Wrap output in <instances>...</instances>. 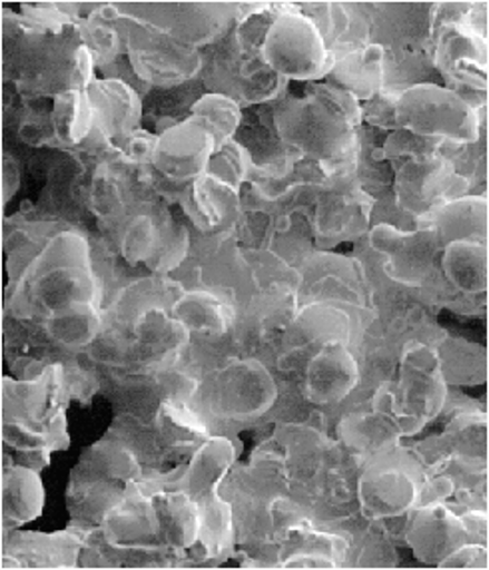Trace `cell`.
Here are the masks:
<instances>
[{"instance_id":"1","label":"cell","mask_w":489,"mask_h":570,"mask_svg":"<svg viewBox=\"0 0 489 570\" xmlns=\"http://www.w3.org/2000/svg\"><path fill=\"white\" fill-rule=\"evenodd\" d=\"M278 381L258 357H238L202 377L193 407L208 425H248L268 417Z\"/></svg>"},{"instance_id":"2","label":"cell","mask_w":489,"mask_h":570,"mask_svg":"<svg viewBox=\"0 0 489 570\" xmlns=\"http://www.w3.org/2000/svg\"><path fill=\"white\" fill-rule=\"evenodd\" d=\"M395 126L423 138L473 144L488 130V106L473 110L446 86L420 82L398 98Z\"/></svg>"},{"instance_id":"3","label":"cell","mask_w":489,"mask_h":570,"mask_svg":"<svg viewBox=\"0 0 489 570\" xmlns=\"http://www.w3.org/2000/svg\"><path fill=\"white\" fill-rule=\"evenodd\" d=\"M423 479L422 465L402 445L368 459L355 485L360 514L368 521H384L410 513L418 507Z\"/></svg>"},{"instance_id":"4","label":"cell","mask_w":489,"mask_h":570,"mask_svg":"<svg viewBox=\"0 0 489 570\" xmlns=\"http://www.w3.org/2000/svg\"><path fill=\"white\" fill-rule=\"evenodd\" d=\"M264 65L286 80L314 82L334 67L320 30L294 2H280L278 14L260 48Z\"/></svg>"},{"instance_id":"5","label":"cell","mask_w":489,"mask_h":570,"mask_svg":"<svg viewBox=\"0 0 489 570\" xmlns=\"http://www.w3.org/2000/svg\"><path fill=\"white\" fill-rule=\"evenodd\" d=\"M398 381H393V413L402 438L420 433L430 421L440 417L450 385L443 381L438 355L430 343H405L398 363Z\"/></svg>"},{"instance_id":"6","label":"cell","mask_w":489,"mask_h":570,"mask_svg":"<svg viewBox=\"0 0 489 570\" xmlns=\"http://www.w3.org/2000/svg\"><path fill=\"white\" fill-rule=\"evenodd\" d=\"M128 62L146 86L178 88L193 80L202 68L198 48L186 47L163 30L120 17Z\"/></svg>"},{"instance_id":"7","label":"cell","mask_w":489,"mask_h":570,"mask_svg":"<svg viewBox=\"0 0 489 570\" xmlns=\"http://www.w3.org/2000/svg\"><path fill=\"white\" fill-rule=\"evenodd\" d=\"M120 17L163 30L186 47L208 45L236 22V2H115Z\"/></svg>"},{"instance_id":"8","label":"cell","mask_w":489,"mask_h":570,"mask_svg":"<svg viewBox=\"0 0 489 570\" xmlns=\"http://www.w3.org/2000/svg\"><path fill=\"white\" fill-rule=\"evenodd\" d=\"M392 170L395 204L418 219L430 216L448 202L471 194L470 181L443 156L403 160L392 164Z\"/></svg>"},{"instance_id":"9","label":"cell","mask_w":489,"mask_h":570,"mask_svg":"<svg viewBox=\"0 0 489 570\" xmlns=\"http://www.w3.org/2000/svg\"><path fill=\"white\" fill-rule=\"evenodd\" d=\"M297 305L326 302L372 312V292L364 266L355 257L316 249L297 267Z\"/></svg>"},{"instance_id":"10","label":"cell","mask_w":489,"mask_h":570,"mask_svg":"<svg viewBox=\"0 0 489 570\" xmlns=\"http://www.w3.org/2000/svg\"><path fill=\"white\" fill-rule=\"evenodd\" d=\"M374 198L350 184H326L314 196L312 232L320 252L342 242L362 239L372 228Z\"/></svg>"},{"instance_id":"11","label":"cell","mask_w":489,"mask_h":570,"mask_svg":"<svg viewBox=\"0 0 489 570\" xmlns=\"http://www.w3.org/2000/svg\"><path fill=\"white\" fill-rule=\"evenodd\" d=\"M393 383L382 385L370 400L352 405L338 423V441L364 461L398 448L402 431L393 413Z\"/></svg>"},{"instance_id":"12","label":"cell","mask_w":489,"mask_h":570,"mask_svg":"<svg viewBox=\"0 0 489 570\" xmlns=\"http://www.w3.org/2000/svg\"><path fill=\"white\" fill-rule=\"evenodd\" d=\"M216 142L208 128L194 116L158 136L153 168L160 178L176 186H188L206 174Z\"/></svg>"},{"instance_id":"13","label":"cell","mask_w":489,"mask_h":570,"mask_svg":"<svg viewBox=\"0 0 489 570\" xmlns=\"http://www.w3.org/2000/svg\"><path fill=\"white\" fill-rule=\"evenodd\" d=\"M488 40L471 35L461 22L441 24L432 32V62L448 90H488Z\"/></svg>"},{"instance_id":"14","label":"cell","mask_w":489,"mask_h":570,"mask_svg":"<svg viewBox=\"0 0 489 570\" xmlns=\"http://www.w3.org/2000/svg\"><path fill=\"white\" fill-rule=\"evenodd\" d=\"M360 383V365L352 347L326 343L302 371V391L314 407H338L352 397Z\"/></svg>"},{"instance_id":"15","label":"cell","mask_w":489,"mask_h":570,"mask_svg":"<svg viewBox=\"0 0 489 570\" xmlns=\"http://www.w3.org/2000/svg\"><path fill=\"white\" fill-rule=\"evenodd\" d=\"M140 481L128 483L125 499L106 514L98 529L102 539L118 549H166L153 494Z\"/></svg>"},{"instance_id":"16","label":"cell","mask_w":489,"mask_h":570,"mask_svg":"<svg viewBox=\"0 0 489 570\" xmlns=\"http://www.w3.org/2000/svg\"><path fill=\"white\" fill-rule=\"evenodd\" d=\"M403 542L418 561L438 567L451 551L470 542L460 517L446 503L415 507L408 514Z\"/></svg>"},{"instance_id":"17","label":"cell","mask_w":489,"mask_h":570,"mask_svg":"<svg viewBox=\"0 0 489 570\" xmlns=\"http://www.w3.org/2000/svg\"><path fill=\"white\" fill-rule=\"evenodd\" d=\"M190 332L184 327L170 309L156 307L140 315L133 325L136 370L158 371L180 360L190 343Z\"/></svg>"},{"instance_id":"18","label":"cell","mask_w":489,"mask_h":570,"mask_svg":"<svg viewBox=\"0 0 489 570\" xmlns=\"http://www.w3.org/2000/svg\"><path fill=\"white\" fill-rule=\"evenodd\" d=\"M85 534L75 527L67 531H2V552L19 559L22 569H78Z\"/></svg>"},{"instance_id":"19","label":"cell","mask_w":489,"mask_h":570,"mask_svg":"<svg viewBox=\"0 0 489 570\" xmlns=\"http://www.w3.org/2000/svg\"><path fill=\"white\" fill-rule=\"evenodd\" d=\"M87 96L95 112V126L108 142L116 144L140 128L145 105L133 86L116 78H95Z\"/></svg>"},{"instance_id":"20","label":"cell","mask_w":489,"mask_h":570,"mask_svg":"<svg viewBox=\"0 0 489 570\" xmlns=\"http://www.w3.org/2000/svg\"><path fill=\"white\" fill-rule=\"evenodd\" d=\"M296 9L316 24L336 62L355 48L370 42V19L355 2H294Z\"/></svg>"},{"instance_id":"21","label":"cell","mask_w":489,"mask_h":570,"mask_svg":"<svg viewBox=\"0 0 489 570\" xmlns=\"http://www.w3.org/2000/svg\"><path fill=\"white\" fill-rule=\"evenodd\" d=\"M180 202L202 234L234 229L242 214L241 191L208 174H202L198 180H194Z\"/></svg>"},{"instance_id":"22","label":"cell","mask_w":489,"mask_h":570,"mask_svg":"<svg viewBox=\"0 0 489 570\" xmlns=\"http://www.w3.org/2000/svg\"><path fill=\"white\" fill-rule=\"evenodd\" d=\"M238 459V443L226 435H212L194 451L183 475L176 481V489L194 499L196 503L218 493L222 481L228 476Z\"/></svg>"},{"instance_id":"23","label":"cell","mask_w":489,"mask_h":570,"mask_svg":"<svg viewBox=\"0 0 489 570\" xmlns=\"http://www.w3.org/2000/svg\"><path fill=\"white\" fill-rule=\"evenodd\" d=\"M418 228L433 229L441 249L451 242L488 244V194H470L448 202L430 216L418 219Z\"/></svg>"},{"instance_id":"24","label":"cell","mask_w":489,"mask_h":570,"mask_svg":"<svg viewBox=\"0 0 489 570\" xmlns=\"http://www.w3.org/2000/svg\"><path fill=\"white\" fill-rule=\"evenodd\" d=\"M184 292L186 289L183 284H178L174 277L158 274L153 277H140L118 289V294L105 312V320L133 333V325L140 315L156 307L170 309Z\"/></svg>"},{"instance_id":"25","label":"cell","mask_w":489,"mask_h":570,"mask_svg":"<svg viewBox=\"0 0 489 570\" xmlns=\"http://www.w3.org/2000/svg\"><path fill=\"white\" fill-rule=\"evenodd\" d=\"M150 494L164 547L176 557H184L198 542V503L180 489H156Z\"/></svg>"},{"instance_id":"26","label":"cell","mask_w":489,"mask_h":570,"mask_svg":"<svg viewBox=\"0 0 489 570\" xmlns=\"http://www.w3.org/2000/svg\"><path fill=\"white\" fill-rule=\"evenodd\" d=\"M40 471L25 465L2 466V531L39 519L45 509V485Z\"/></svg>"},{"instance_id":"27","label":"cell","mask_w":489,"mask_h":570,"mask_svg":"<svg viewBox=\"0 0 489 570\" xmlns=\"http://www.w3.org/2000/svg\"><path fill=\"white\" fill-rule=\"evenodd\" d=\"M384 47L368 42L338 58L326 82L350 92L362 105L384 88Z\"/></svg>"},{"instance_id":"28","label":"cell","mask_w":489,"mask_h":570,"mask_svg":"<svg viewBox=\"0 0 489 570\" xmlns=\"http://www.w3.org/2000/svg\"><path fill=\"white\" fill-rule=\"evenodd\" d=\"M125 483L98 479V476L78 475L70 473L67 503L72 523L85 531L98 529L106 514L125 499Z\"/></svg>"},{"instance_id":"29","label":"cell","mask_w":489,"mask_h":570,"mask_svg":"<svg viewBox=\"0 0 489 570\" xmlns=\"http://www.w3.org/2000/svg\"><path fill=\"white\" fill-rule=\"evenodd\" d=\"M170 314L190 332L201 337H224L234 332L238 312L234 305L222 299L221 295L208 289H186Z\"/></svg>"},{"instance_id":"30","label":"cell","mask_w":489,"mask_h":570,"mask_svg":"<svg viewBox=\"0 0 489 570\" xmlns=\"http://www.w3.org/2000/svg\"><path fill=\"white\" fill-rule=\"evenodd\" d=\"M440 272L443 282L458 294H488V244L451 242L443 246Z\"/></svg>"},{"instance_id":"31","label":"cell","mask_w":489,"mask_h":570,"mask_svg":"<svg viewBox=\"0 0 489 570\" xmlns=\"http://www.w3.org/2000/svg\"><path fill=\"white\" fill-rule=\"evenodd\" d=\"M42 327L58 352H87L105 327V309L97 304L75 305L45 317Z\"/></svg>"},{"instance_id":"32","label":"cell","mask_w":489,"mask_h":570,"mask_svg":"<svg viewBox=\"0 0 489 570\" xmlns=\"http://www.w3.org/2000/svg\"><path fill=\"white\" fill-rule=\"evenodd\" d=\"M198 547L202 559L206 564H218V562L231 559L236 547V527H234V511L231 501H226L221 493L211 494L198 501Z\"/></svg>"},{"instance_id":"33","label":"cell","mask_w":489,"mask_h":570,"mask_svg":"<svg viewBox=\"0 0 489 570\" xmlns=\"http://www.w3.org/2000/svg\"><path fill=\"white\" fill-rule=\"evenodd\" d=\"M72 473L118 481L125 485L146 476L145 466L138 461V456L120 439L113 435L90 445L80 456V463L72 469Z\"/></svg>"},{"instance_id":"34","label":"cell","mask_w":489,"mask_h":570,"mask_svg":"<svg viewBox=\"0 0 489 570\" xmlns=\"http://www.w3.org/2000/svg\"><path fill=\"white\" fill-rule=\"evenodd\" d=\"M448 385H483L488 381V352L480 343L446 332L433 345Z\"/></svg>"},{"instance_id":"35","label":"cell","mask_w":489,"mask_h":570,"mask_svg":"<svg viewBox=\"0 0 489 570\" xmlns=\"http://www.w3.org/2000/svg\"><path fill=\"white\" fill-rule=\"evenodd\" d=\"M166 212L168 209L164 206L148 204V208L130 212L116 228V244L120 249V256L125 257L130 266L146 264L153 257Z\"/></svg>"},{"instance_id":"36","label":"cell","mask_w":489,"mask_h":570,"mask_svg":"<svg viewBox=\"0 0 489 570\" xmlns=\"http://www.w3.org/2000/svg\"><path fill=\"white\" fill-rule=\"evenodd\" d=\"M50 112L60 146L80 148L95 130V112L87 90H62L55 96V106Z\"/></svg>"},{"instance_id":"37","label":"cell","mask_w":489,"mask_h":570,"mask_svg":"<svg viewBox=\"0 0 489 570\" xmlns=\"http://www.w3.org/2000/svg\"><path fill=\"white\" fill-rule=\"evenodd\" d=\"M190 116L198 118L208 128L218 150L224 144L234 140V136L241 130L244 112L242 106L228 96L206 92L190 106Z\"/></svg>"},{"instance_id":"38","label":"cell","mask_w":489,"mask_h":570,"mask_svg":"<svg viewBox=\"0 0 489 570\" xmlns=\"http://www.w3.org/2000/svg\"><path fill=\"white\" fill-rule=\"evenodd\" d=\"M250 170H252V158L246 153V148L241 142L231 140L212 154L206 174L241 191L242 186L248 181Z\"/></svg>"},{"instance_id":"39","label":"cell","mask_w":489,"mask_h":570,"mask_svg":"<svg viewBox=\"0 0 489 570\" xmlns=\"http://www.w3.org/2000/svg\"><path fill=\"white\" fill-rule=\"evenodd\" d=\"M441 148H443V140L423 138L418 134L398 128L380 146V156L385 163L398 164L403 163V160H413V158L441 156Z\"/></svg>"},{"instance_id":"40","label":"cell","mask_w":489,"mask_h":570,"mask_svg":"<svg viewBox=\"0 0 489 570\" xmlns=\"http://www.w3.org/2000/svg\"><path fill=\"white\" fill-rule=\"evenodd\" d=\"M156 144H158V136L156 134L148 132L145 128H138V130L128 134L126 138L118 140L113 146H115L116 153L126 164L153 166Z\"/></svg>"},{"instance_id":"41","label":"cell","mask_w":489,"mask_h":570,"mask_svg":"<svg viewBox=\"0 0 489 570\" xmlns=\"http://www.w3.org/2000/svg\"><path fill=\"white\" fill-rule=\"evenodd\" d=\"M400 92L382 88L378 95L362 102V122L380 130H398L395 126V105Z\"/></svg>"},{"instance_id":"42","label":"cell","mask_w":489,"mask_h":570,"mask_svg":"<svg viewBox=\"0 0 489 570\" xmlns=\"http://www.w3.org/2000/svg\"><path fill=\"white\" fill-rule=\"evenodd\" d=\"M19 138L30 146H45V144H58L52 112H40L32 110L20 120Z\"/></svg>"},{"instance_id":"43","label":"cell","mask_w":489,"mask_h":570,"mask_svg":"<svg viewBox=\"0 0 489 570\" xmlns=\"http://www.w3.org/2000/svg\"><path fill=\"white\" fill-rule=\"evenodd\" d=\"M438 567H440V569L488 570V544H480V542H466V544L458 547L456 551H451L450 554H448V557L438 564Z\"/></svg>"},{"instance_id":"44","label":"cell","mask_w":489,"mask_h":570,"mask_svg":"<svg viewBox=\"0 0 489 570\" xmlns=\"http://www.w3.org/2000/svg\"><path fill=\"white\" fill-rule=\"evenodd\" d=\"M95 58L90 50L82 45H78L72 57V67H70V88L72 90H87L90 82L95 80Z\"/></svg>"},{"instance_id":"45","label":"cell","mask_w":489,"mask_h":570,"mask_svg":"<svg viewBox=\"0 0 489 570\" xmlns=\"http://www.w3.org/2000/svg\"><path fill=\"white\" fill-rule=\"evenodd\" d=\"M280 569H340L338 562L327 554L317 552H294L280 561Z\"/></svg>"},{"instance_id":"46","label":"cell","mask_w":489,"mask_h":570,"mask_svg":"<svg viewBox=\"0 0 489 570\" xmlns=\"http://www.w3.org/2000/svg\"><path fill=\"white\" fill-rule=\"evenodd\" d=\"M20 188V166L12 156L4 154L2 160V202L9 204Z\"/></svg>"}]
</instances>
